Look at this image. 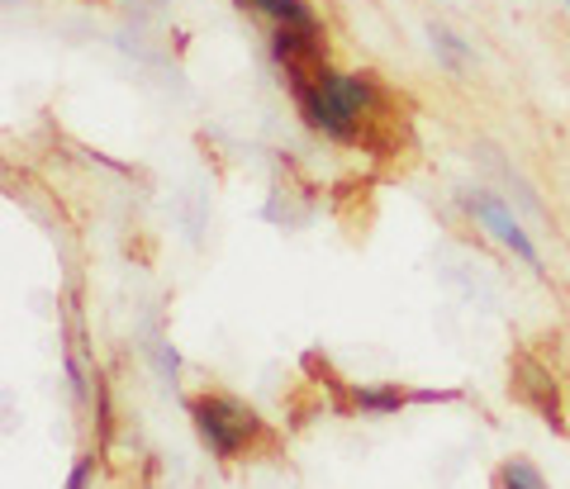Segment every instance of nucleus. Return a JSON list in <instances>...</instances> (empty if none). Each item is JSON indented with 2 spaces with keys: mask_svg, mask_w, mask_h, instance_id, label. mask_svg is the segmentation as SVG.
I'll return each mask as SVG.
<instances>
[{
  "mask_svg": "<svg viewBox=\"0 0 570 489\" xmlns=\"http://www.w3.org/2000/svg\"><path fill=\"white\" fill-rule=\"evenodd\" d=\"M291 96L299 119L333 143H366V124L385 105V90L376 86L371 71H337V67H324L314 77L295 81Z\"/></svg>",
  "mask_w": 570,
  "mask_h": 489,
  "instance_id": "f257e3e1",
  "label": "nucleus"
},
{
  "mask_svg": "<svg viewBox=\"0 0 570 489\" xmlns=\"http://www.w3.org/2000/svg\"><path fill=\"white\" fill-rule=\"evenodd\" d=\"M186 409H190V423H195V432H200V442L209 447V457H219V461H243L247 451L266 438L257 413L243 400H234V394H224V390L190 394Z\"/></svg>",
  "mask_w": 570,
  "mask_h": 489,
  "instance_id": "f03ea898",
  "label": "nucleus"
},
{
  "mask_svg": "<svg viewBox=\"0 0 570 489\" xmlns=\"http://www.w3.org/2000/svg\"><path fill=\"white\" fill-rule=\"evenodd\" d=\"M461 205H466V214L475 219V228H485L499 247L513 252V257H519L528 271H538V276H542L547 266H542V252H538V243L528 238V228L519 224V214H513L504 201H499V195H490V190H475V195H466V201H461Z\"/></svg>",
  "mask_w": 570,
  "mask_h": 489,
  "instance_id": "7ed1b4c3",
  "label": "nucleus"
},
{
  "mask_svg": "<svg viewBox=\"0 0 570 489\" xmlns=\"http://www.w3.org/2000/svg\"><path fill=\"white\" fill-rule=\"evenodd\" d=\"M272 58L276 67L295 81L314 77L328 67V43H324V25H272Z\"/></svg>",
  "mask_w": 570,
  "mask_h": 489,
  "instance_id": "20e7f679",
  "label": "nucleus"
},
{
  "mask_svg": "<svg viewBox=\"0 0 570 489\" xmlns=\"http://www.w3.org/2000/svg\"><path fill=\"white\" fill-rule=\"evenodd\" d=\"M509 390L519 394V400L538 413V419L547 428H566V413H561V400H557V385H551V375L542 361H532V356H519L513 361V371H509Z\"/></svg>",
  "mask_w": 570,
  "mask_h": 489,
  "instance_id": "39448f33",
  "label": "nucleus"
},
{
  "mask_svg": "<svg viewBox=\"0 0 570 489\" xmlns=\"http://www.w3.org/2000/svg\"><path fill=\"white\" fill-rule=\"evenodd\" d=\"M409 400L419 404V390H414V394L400 390V385H352V390H347V409L366 413V419H385V413H400Z\"/></svg>",
  "mask_w": 570,
  "mask_h": 489,
  "instance_id": "423d86ee",
  "label": "nucleus"
},
{
  "mask_svg": "<svg viewBox=\"0 0 570 489\" xmlns=\"http://www.w3.org/2000/svg\"><path fill=\"white\" fill-rule=\"evenodd\" d=\"M238 10L262 14L266 25H314L318 20L309 10V0H238Z\"/></svg>",
  "mask_w": 570,
  "mask_h": 489,
  "instance_id": "0eeeda50",
  "label": "nucleus"
},
{
  "mask_svg": "<svg viewBox=\"0 0 570 489\" xmlns=\"http://www.w3.org/2000/svg\"><path fill=\"white\" fill-rule=\"evenodd\" d=\"M494 489H547V480H542V470L532 466V461H504L494 470Z\"/></svg>",
  "mask_w": 570,
  "mask_h": 489,
  "instance_id": "6e6552de",
  "label": "nucleus"
},
{
  "mask_svg": "<svg viewBox=\"0 0 570 489\" xmlns=\"http://www.w3.org/2000/svg\"><path fill=\"white\" fill-rule=\"evenodd\" d=\"M433 48H438V52H442V58H448L452 67H461V62H466V58H471V48H466V43H461V39H456V33H452V29H438V25H433Z\"/></svg>",
  "mask_w": 570,
  "mask_h": 489,
  "instance_id": "1a4fd4ad",
  "label": "nucleus"
},
{
  "mask_svg": "<svg viewBox=\"0 0 570 489\" xmlns=\"http://www.w3.org/2000/svg\"><path fill=\"white\" fill-rule=\"evenodd\" d=\"M67 489H91V457H81L77 466H71V476H67Z\"/></svg>",
  "mask_w": 570,
  "mask_h": 489,
  "instance_id": "9d476101",
  "label": "nucleus"
},
{
  "mask_svg": "<svg viewBox=\"0 0 570 489\" xmlns=\"http://www.w3.org/2000/svg\"><path fill=\"white\" fill-rule=\"evenodd\" d=\"M566 6H570V0H566Z\"/></svg>",
  "mask_w": 570,
  "mask_h": 489,
  "instance_id": "9b49d317",
  "label": "nucleus"
}]
</instances>
